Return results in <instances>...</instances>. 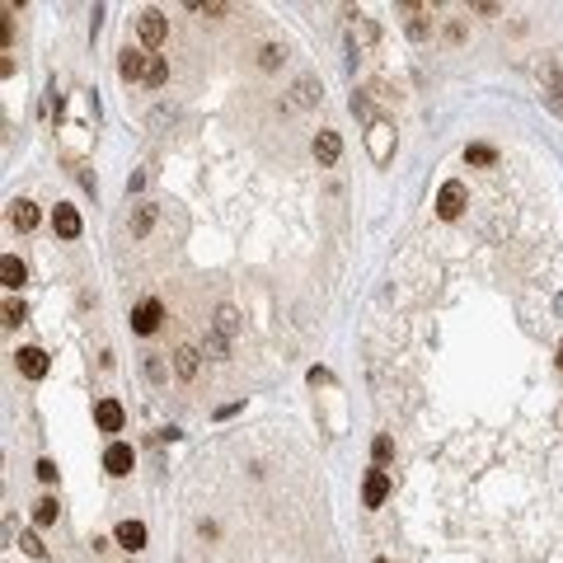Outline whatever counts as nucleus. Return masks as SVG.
I'll use <instances>...</instances> for the list:
<instances>
[{
  "mask_svg": "<svg viewBox=\"0 0 563 563\" xmlns=\"http://www.w3.org/2000/svg\"><path fill=\"white\" fill-rule=\"evenodd\" d=\"M56 512H61V507H56V497H38V502H33V521H38V526H52Z\"/></svg>",
  "mask_w": 563,
  "mask_h": 563,
  "instance_id": "nucleus-24",
  "label": "nucleus"
},
{
  "mask_svg": "<svg viewBox=\"0 0 563 563\" xmlns=\"http://www.w3.org/2000/svg\"><path fill=\"white\" fill-rule=\"evenodd\" d=\"M150 225H155V202H141V207H136V216H132V235H136V239H146V235H150Z\"/></svg>",
  "mask_w": 563,
  "mask_h": 563,
  "instance_id": "nucleus-20",
  "label": "nucleus"
},
{
  "mask_svg": "<svg viewBox=\"0 0 563 563\" xmlns=\"http://www.w3.org/2000/svg\"><path fill=\"white\" fill-rule=\"evenodd\" d=\"M52 230L61 239H76L80 235V212L76 207H66V202H56V212H52Z\"/></svg>",
  "mask_w": 563,
  "mask_h": 563,
  "instance_id": "nucleus-11",
  "label": "nucleus"
},
{
  "mask_svg": "<svg viewBox=\"0 0 563 563\" xmlns=\"http://www.w3.org/2000/svg\"><path fill=\"white\" fill-rule=\"evenodd\" d=\"M371 455H376V465H385V460H390V455H394V441L385 437V432H381V437L371 441Z\"/></svg>",
  "mask_w": 563,
  "mask_h": 563,
  "instance_id": "nucleus-26",
  "label": "nucleus"
},
{
  "mask_svg": "<svg viewBox=\"0 0 563 563\" xmlns=\"http://www.w3.org/2000/svg\"><path fill=\"white\" fill-rule=\"evenodd\" d=\"M376 563H390V559H376Z\"/></svg>",
  "mask_w": 563,
  "mask_h": 563,
  "instance_id": "nucleus-33",
  "label": "nucleus"
},
{
  "mask_svg": "<svg viewBox=\"0 0 563 563\" xmlns=\"http://www.w3.org/2000/svg\"><path fill=\"white\" fill-rule=\"evenodd\" d=\"M385 497H390V474H385V470H371V474H366V484H361V502H366V507H381Z\"/></svg>",
  "mask_w": 563,
  "mask_h": 563,
  "instance_id": "nucleus-9",
  "label": "nucleus"
},
{
  "mask_svg": "<svg viewBox=\"0 0 563 563\" xmlns=\"http://www.w3.org/2000/svg\"><path fill=\"white\" fill-rule=\"evenodd\" d=\"M376 47V24L366 19L361 10H348V52L352 56H366Z\"/></svg>",
  "mask_w": 563,
  "mask_h": 563,
  "instance_id": "nucleus-1",
  "label": "nucleus"
},
{
  "mask_svg": "<svg viewBox=\"0 0 563 563\" xmlns=\"http://www.w3.org/2000/svg\"><path fill=\"white\" fill-rule=\"evenodd\" d=\"M465 202H470V192H465L460 179H446L437 188V216H441V221H455V216L465 212Z\"/></svg>",
  "mask_w": 563,
  "mask_h": 563,
  "instance_id": "nucleus-2",
  "label": "nucleus"
},
{
  "mask_svg": "<svg viewBox=\"0 0 563 563\" xmlns=\"http://www.w3.org/2000/svg\"><path fill=\"white\" fill-rule=\"evenodd\" d=\"M259 66H263V71H277V66H282V47H277V43H268V47L259 52Z\"/></svg>",
  "mask_w": 563,
  "mask_h": 563,
  "instance_id": "nucleus-25",
  "label": "nucleus"
},
{
  "mask_svg": "<svg viewBox=\"0 0 563 563\" xmlns=\"http://www.w3.org/2000/svg\"><path fill=\"white\" fill-rule=\"evenodd\" d=\"M10 221H14V230H33V225H38V207L19 197V202L10 207Z\"/></svg>",
  "mask_w": 563,
  "mask_h": 563,
  "instance_id": "nucleus-19",
  "label": "nucleus"
},
{
  "mask_svg": "<svg viewBox=\"0 0 563 563\" xmlns=\"http://www.w3.org/2000/svg\"><path fill=\"white\" fill-rule=\"evenodd\" d=\"M14 366H19V376H29V381H43L47 376V352L43 348H19L14 352Z\"/></svg>",
  "mask_w": 563,
  "mask_h": 563,
  "instance_id": "nucleus-5",
  "label": "nucleus"
},
{
  "mask_svg": "<svg viewBox=\"0 0 563 563\" xmlns=\"http://www.w3.org/2000/svg\"><path fill=\"white\" fill-rule=\"evenodd\" d=\"M33 470H38V479H43V484H52V479H56V465L52 460H38Z\"/></svg>",
  "mask_w": 563,
  "mask_h": 563,
  "instance_id": "nucleus-29",
  "label": "nucleus"
},
{
  "mask_svg": "<svg viewBox=\"0 0 563 563\" xmlns=\"http://www.w3.org/2000/svg\"><path fill=\"white\" fill-rule=\"evenodd\" d=\"M216 329H221L225 338H235V334H239V315H235V305H221V310H216Z\"/></svg>",
  "mask_w": 563,
  "mask_h": 563,
  "instance_id": "nucleus-21",
  "label": "nucleus"
},
{
  "mask_svg": "<svg viewBox=\"0 0 563 563\" xmlns=\"http://www.w3.org/2000/svg\"><path fill=\"white\" fill-rule=\"evenodd\" d=\"M160 319H165V305H160V301H141L132 310V329H136V334H155Z\"/></svg>",
  "mask_w": 563,
  "mask_h": 563,
  "instance_id": "nucleus-6",
  "label": "nucleus"
},
{
  "mask_svg": "<svg viewBox=\"0 0 563 563\" xmlns=\"http://www.w3.org/2000/svg\"><path fill=\"white\" fill-rule=\"evenodd\" d=\"M352 113H357V118H371V103L361 99V94H352Z\"/></svg>",
  "mask_w": 563,
  "mask_h": 563,
  "instance_id": "nucleus-30",
  "label": "nucleus"
},
{
  "mask_svg": "<svg viewBox=\"0 0 563 563\" xmlns=\"http://www.w3.org/2000/svg\"><path fill=\"white\" fill-rule=\"evenodd\" d=\"M465 160L470 165H497V150L484 146V141H474V146H465Z\"/></svg>",
  "mask_w": 563,
  "mask_h": 563,
  "instance_id": "nucleus-22",
  "label": "nucleus"
},
{
  "mask_svg": "<svg viewBox=\"0 0 563 563\" xmlns=\"http://www.w3.org/2000/svg\"><path fill=\"white\" fill-rule=\"evenodd\" d=\"M24 315H29V310H24V301H14V296H10V301H5V324H24Z\"/></svg>",
  "mask_w": 563,
  "mask_h": 563,
  "instance_id": "nucleus-27",
  "label": "nucleus"
},
{
  "mask_svg": "<svg viewBox=\"0 0 563 563\" xmlns=\"http://www.w3.org/2000/svg\"><path fill=\"white\" fill-rule=\"evenodd\" d=\"M132 465H136V455H132L127 441H113V446L103 450V470L108 474H132Z\"/></svg>",
  "mask_w": 563,
  "mask_h": 563,
  "instance_id": "nucleus-8",
  "label": "nucleus"
},
{
  "mask_svg": "<svg viewBox=\"0 0 563 563\" xmlns=\"http://www.w3.org/2000/svg\"><path fill=\"white\" fill-rule=\"evenodd\" d=\"M19 544H24V549H29V554H33V559H43V554H47V544H43V540H38L33 530H29V535H24V540H19Z\"/></svg>",
  "mask_w": 563,
  "mask_h": 563,
  "instance_id": "nucleus-28",
  "label": "nucleus"
},
{
  "mask_svg": "<svg viewBox=\"0 0 563 563\" xmlns=\"http://www.w3.org/2000/svg\"><path fill=\"white\" fill-rule=\"evenodd\" d=\"M146 371H150V381H165V361L150 357V361H146Z\"/></svg>",
  "mask_w": 563,
  "mask_h": 563,
  "instance_id": "nucleus-31",
  "label": "nucleus"
},
{
  "mask_svg": "<svg viewBox=\"0 0 563 563\" xmlns=\"http://www.w3.org/2000/svg\"><path fill=\"white\" fill-rule=\"evenodd\" d=\"M291 94H296V99H291V108H310V103H319V80H315V76H301Z\"/></svg>",
  "mask_w": 563,
  "mask_h": 563,
  "instance_id": "nucleus-15",
  "label": "nucleus"
},
{
  "mask_svg": "<svg viewBox=\"0 0 563 563\" xmlns=\"http://www.w3.org/2000/svg\"><path fill=\"white\" fill-rule=\"evenodd\" d=\"M390 127L385 123H371V136H366V141H371V155H376V165H385V160H390Z\"/></svg>",
  "mask_w": 563,
  "mask_h": 563,
  "instance_id": "nucleus-16",
  "label": "nucleus"
},
{
  "mask_svg": "<svg viewBox=\"0 0 563 563\" xmlns=\"http://www.w3.org/2000/svg\"><path fill=\"white\" fill-rule=\"evenodd\" d=\"M174 371H179V381H197L202 357H197V348H192V343H179V348H174Z\"/></svg>",
  "mask_w": 563,
  "mask_h": 563,
  "instance_id": "nucleus-7",
  "label": "nucleus"
},
{
  "mask_svg": "<svg viewBox=\"0 0 563 563\" xmlns=\"http://www.w3.org/2000/svg\"><path fill=\"white\" fill-rule=\"evenodd\" d=\"M559 371H563V348H559Z\"/></svg>",
  "mask_w": 563,
  "mask_h": 563,
  "instance_id": "nucleus-32",
  "label": "nucleus"
},
{
  "mask_svg": "<svg viewBox=\"0 0 563 563\" xmlns=\"http://www.w3.org/2000/svg\"><path fill=\"white\" fill-rule=\"evenodd\" d=\"M0 282H5L10 291H19V286H24V263L14 259V254H5V259H0Z\"/></svg>",
  "mask_w": 563,
  "mask_h": 563,
  "instance_id": "nucleus-18",
  "label": "nucleus"
},
{
  "mask_svg": "<svg viewBox=\"0 0 563 563\" xmlns=\"http://www.w3.org/2000/svg\"><path fill=\"white\" fill-rule=\"evenodd\" d=\"M146 66H150V56L141 47H123L118 52V76L123 80H146Z\"/></svg>",
  "mask_w": 563,
  "mask_h": 563,
  "instance_id": "nucleus-4",
  "label": "nucleus"
},
{
  "mask_svg": "<svg viewBox=\"0 0 563 563\" xmlns=\"http://www.w3.org/2000/svg\"><path fill=\"white\" fill-rule=\"evenodd\" d=\"M165 80H169V61H165V56H150V66H146V85H150V90H160Z\"/></svg>",
  "mask_w": 563,
  "mask_h": 563,
  "instance_id": "nucleus-23",
  "label": "nucleus"
},
{
  "mask_svg": "<svg viewBox=\"0 0 563 563\" xmlns=\"http://www.w3.org/2000/svg\"><path fill=\"white\" fill-rule=\"evenodd\" d=\"M404 14H413L408 19V38H428V14H432V5H399Z\"/></svg>",
  "mask_w": 563,
  "mask_h": 563,
  "instance_id": "nucleus-17",
  "label": "nucleus"
},
{
  "mask_svg": "<svg viewBox=\"0 0 563 563\" xmlns=\"http://www.w3.org/2000/svg\"><path fill=\"white\" fill-rule=\"evenodd\" d=\"M136 33H141V43H146V47H160L169 38L165 14H160V10H141V14H136Z\"/></svg>",
  "mask_w": 563,
  "mask_h": 563,
  "instance_id": "nucleus-3",
  "label": "nucleus"
},
{
  "mask_svg": "<svg viewBox=\"0 0 563 563\" xmlns=\"http://www.w3.org/2000/svg\"><path fill=\"white\" fill-rule=\"evenodd\" d=\"M544 103H549L554 113H563V66L544 71Z\"/></svg>",
  "mask_w": 563,
  "mask_h": 563,
  "instance_id": "nucleus-13",
  "label": "nucleus"
},
{
  "mask_svg": "<svg viewBox=\"0 0 563 563\" xmlns=\"http://www.w3.org/2000/svg\"><path fill=\"white\" fill-rule=\"evenodd\" d=\"M338 155H343V141H338V132L324 127V132L315 136V160L319 165H338Z\"/></svg>",
  "mask_w": 563,
  "mask_h": 563,
  "instance_id": "nucleus-12",
  "label": "nucleus"
},
{
  "mask_svg": "<svg viewBox=\"0 0 563 563\" xmlns=\"http://www.w3.org/2000/svg\"><path fill=\"white\" fill-rule=\"evenodd\" d=\"M118 544H123V549H146V526H141V521H123V526H118Z\"/></svg>",
  "mask_w": 563,
  "mask_h": 563,
  "instance_id": "nucleus-14",
  "label": "nucleus"
},
{
  "mask_svg": "<svg viewBox=\"0 0 563 563\" xmlns=\"http://www.w3.org/2000/svg\"><path fill=\"white\" fill-rule=\"evenodd\" d=\"M94 423H99V432H123V404L118 399H99L94 404Z\"/></svg>",
  "mask_w": 563,
  "mask_h": 563,
  "instance_id": "nucleus-10",
  "label": "nucleus"
}]
</instances>
